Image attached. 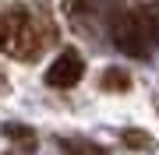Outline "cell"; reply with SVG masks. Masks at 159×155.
<instances>
[{"mask_svg":"<svg viewBox=\"0 0 159 155\" xmlns=\"http://www.w3.org/2000/svg\"><path fill=\"white\" fill-rule=\"evenodd\" d=\"M99 88L102 92H131V74L124 67H106L99 78Z\"/></svg>","mask_w":159,"mask_h":155,"instance_id":"obj_5","label":"cell"},{"mask_svg":"<svg viewBox=\"0 0 159 155\" xmlns=\"http://www.w3.org/2000/svg\"><path fill=\"white\" fill-rule=\"evenodd\" d=\"M64 152H85V155H102L106 148L102 144H92V141H57Z\"/></svg>","mask_w":159,"mask_h":155,"instance_id":"obj_7","label":"cell"},{"mask_svg":"<svg viewBox=\"0 0 159 155\" xmlns=\"http://www.w3.org/2000/svg\"><path fill=\"white\" fill-rule=\"evenodd\" d=\"M0 134H4L11 144H21L25 152H32V148H35V131H32L29 123H11V120H7L4 127H0Z\"/></svg>","mask_w":159,"mask_h":155,"instance_id":"obj_4","label":"cell"},{"mask_svg":"<svg viewBox=\"0 0 159 155\" xmlns=\"http://www.w3.org/2000/svg\"><path fill=\"white\" fill-rule=\"evenodd\" d=\"M39 7H43V42H57V25L50 21V4H46V0H39Z\"/></svg>","mask_w":159,"mask_h":155,"instance_id":"obj_8","label":"cell"},{"mask_svg":"<svg viewBox=\"0 0 159 155\" xmlns=\"http://www.w3.org/2000/svg\"><path fill=\"white\" fill-rule=\"evenodd\" d=\"M156 113H159V92H156Z\"/></svg>","mask_w":159,"mask_h":155,"instance_id":"obj_11","label":"cell"},{"mask_svg":"<svg viewBox=\"0 0 159 155\" xmlns=\"http://www.w3.org/2000/svg\"><path fill=\"white\" fill-rule=\"evenodd\" d=\"M120 141L131 144V148H152V134H145L142 127H127V131H120Z\"/></svg>","mask_w":159,"mask_h":155,"instance_id":"obj_6","label":"cell"},{"mask_svg":"<svg viewBox=\"0 0 159 155\" xmlns=\"http://www.w3.org/2000/svg\"><path fill=\"white\" fill-rule=\"evenodd\" d=\"M113 42H117V50L127 53V57L145 60L148 57V35H145L142 14H120L113 21Z\"/></svg>","mask_w":159,"mask_h":155,"instance_id":"obj_2","label":"cell"},{"mask_svg":"<svg viewBox=\"0 0 159 155\" xmlns=\"http://www.w3.org/2000/svg\"><path fill=\"white\" fill-rule=\"evenodd\" d=\"M0 18H4V50L11 53L14 60L32 63L43 53V39H39V32H35V25L29 18V7L14 0Z\"/></svg>","mask_w":159,"mask_h":155,"instance_id":"obj_1","label":"cell"},{"mask_svg":"<svg viewBox=\"0 0 159 155\" xmlns=\"http://www.w3.org/2000/svg\"><path fill=\"white\" fill-rule=\"evenodd\" d=\"M85 74V60H81V53L74 50H64L57 60L46 67V85L50 88H74Z\"/></svg>","mask_w":159,"mask_h":155,"instance_id":"obj_3","label":"cell"},{"mask_svg":"<svg viewBox=\"0 0 159 155\" xmlns=\"http://www.w3.org/2000/svg\"><path fill=\"white\" fill-rule=\"evenodd\" d=\"M0 50H4V18H0Z\"/></svg>","mask_w":159,"mask_h":155,"instance_id":"obj_9","label":"cell"},{"mask_svg":"<svg viewBox=\"0 0 159 155\" xmlns=\"http://www.w3.org/2000/svg\"><path fill=\"white\" fill-rule=\"evenodd\" d=\"M0 92H7V81H4V74H0Z\"/></svg>","mask_w":159,"mask_h":155,"instance_id":"obj_10","label":"cell"}]
</instances>
